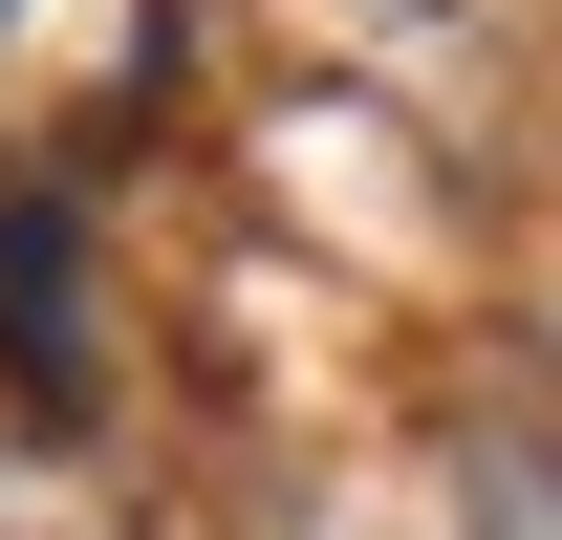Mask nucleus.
Masks as SVG:
<instances>
[{"label":"nucleus","mask_w":562,"mask_h":540,"mask_svg":"<svg viewBox=\"0 0 562 540\" xmlns=\"http://www.w3.org/2000/svg\"><path fill=\"white\" fill-rule=\"evenodd\" d=\"M0 368H22L44 410H87V260H66V216L0 238Z\"/></svg>","instance_id":"f257e3e1"}]
</instances>
